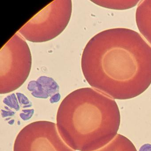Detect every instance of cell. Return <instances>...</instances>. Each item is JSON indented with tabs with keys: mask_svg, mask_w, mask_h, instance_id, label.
Here are the masks:
<instances>
[{
	"mask_svg": "<svg viewBox=\"0 0 151 151\" xmlns=\"http://www.w3.org/2000/svg\"><path fill=\"white\" fill-rule=\"evenodd\" d=\"M12 43V50L9 43H7L3 47L4 51L9 57L3 52V58H1V80L4 78V83L1 85V88L6 84V82L11 83L9 92L13 91L19 88L26 80L29 74L31 67V55L30 52L28 53L24 56L22 57L25 53L29 51V48L26 49L23 53L22 52L23 50H21L18 53L19 50L17 49L18 47L17 46L15 53L14 46L13 38L10 40ZM27 47V46H26Z\"/></svg>",
	"mask_w": 151,
	"mask_h": 151,
	"instance_id": "277c9868",
	"label": "cell"
},
{
	"mask_svg": "<svg viewBox=\"0 0 151 151\" xmlns=\"http://www.w3.org/2000/svg\"><path fill=\"white\" fill-rule=\"evenodd\" d=\"M3 102L6 105L16 110L17 111L19 109V106L18 105V101L14 93L9 95L7 97L4 99Z\"/></svg>",
	"mask_w": 151,
	"mask_h": 151,
	"instance_id": "9c48e42d",
	"label": "cell"
},
{
	"mask_svg": "<svg viewBox=\"0 0 151 151\" xmlns=\"http://www.w3.org/2000/svg\"><path fill=\"white\" fill-rule=\"evenodd\" d=\"M136 20L140 33L151 45V0L140 1L136 11Z\"/></svg>",
	"mask_w": 151,
	"mask_h": 151,
	"instance_id": "8992f818",
	"label": "cell"
},
{
	"mask_svg": "<svg viewBox=\"0 0 151 151\" xmlns=\"http://www.w3.org/2000/svg\"><path fill=\"white\" fill-rule=\"evenodd\" d=\"M139 151H151V145L149 144H145L141 146Z\"/></svg>",
	"mask_w": 151,
	"mask_h": 151,
	"instance_id": "4fadbf2b",
	"label": "cell"
},
{
	"mask_svg": "<svg viewBox=\"0 0 151 151\" xmlns=\"http://www.w3.org/2000/svg\"><path fill=\"white\" fill-rule=\"evenodd\" d=\"M17 95L18 101L23 108L30 107L32 106L31 102L24 94L20 93H17Z\"/></svg>",
	"mask_w": 151,
	"mask_h": 151,
	"instance_id": "30bf717a",
	"label": "cell"
},
{
	"mask_svg": "<svg viewBox=\"0 0 151 151\" xmlns=\"http://www.w3.org/2000/svg\"><path fill=\"white\" fill-rule=\"evenodd\" d=\"M140 1L137 0H108L95 1L93 2L101 6L106 8L117 10H124L135 6Z\"/></svg>",
	"mask_w": 151,
	"mask_h": 151,
	"instance_id": "ba28073f",
	"label": "cell"
},
{
	"mask_svg": "<svg viewBox=\"0 0 151 151\" xmlns=\"http://www.w3.org/2000/svg\"><path fill=\"white\" fill-rule=\"evenodd\" d=\"M57 127L64 142L74 150L94 151L117 135L121 116L114 100L91 88L72 92L62 101Z\"/></svg>",
	"mask_w": 151,
	"mask_h": 151,
	"instance_id": "7a4b0ae2",
	"label": "cell"
},
{
	"mask_svg": "<svg viewBox=\"0 0 151 151\" xmlns=\"http://www.w3.org/2000/svg\"><path fill=\"white\" fill-rule=\"evenodd\" d=\"M60 137L54 123L34 122L24 127L17 135L14 151H76Z\"/></svg>",
	"mask_w": 151,
	"mask_h": 151,
	"instance_id": "3957f363",
	"label": "cell"
},
{
	"mask_svg": "<svg viewBox=\"0 0 151 151\" xmlns=\"http://www.w3.org/2000/svg\"><path fill=\"white\" fill-rule=\"evenodd\" d=\"M94 151H137V150L129 139L117 134L107 145Z\"/></svg>",
	"mask_w": 151,
	"mask_h": 151,
	"instance_id": "52a82bcc",
	"label": "cell"
},
{
	"mask_svg": "<svg viewBox=\"0 0 151 151\" xmlns=\"http://www.w3.org/2000/svg\"><path fill=\"white\" fill-rule=\"evenodd\" d=\"M34 112V110L33 109L22 110V112L20 114V117L24 121H27L31 118Z\"/></svg>",
	"mask_w": 151,
	"mask_h": 151,
	"instance_id": "8fae6325",
	"label": "cell"
},
{
	"mask_svg": "<svg viewBox=\"0 0 151 151\" xmlns=\"http://www.w3.org/2000/svg\"><path fill=\"white\" fill-rule=\"evenodd\" d=\"M61 96L60 93H56V94L54 95L53 96L51 97V99H50V101L51 103H56V102H58L60 99Z\"/></svg>",
	"mask_w": 151,
	"mask_h": 151,
	"instance_id": "7c38bea8",
	"label": "cell"
},
{
	"mask_svg": "<svg viewBox=\"0 0 151 151\" xmlns=\"http://www.w3.org/2000/svg\"><path fill=\"white\" fill-rule=\"evenodd\" d=\"M81 63L88 83L115 99L135 98L151 84V46L132 30L98 33L85 47Z\"/></svg>",
	"mask_w": 151,
	"mask_h": 151,
	"instance_id": "6da1fadb",
	"label": "cell"
},
{
	"mask_svg": "<svg viewBox=\"0 0 151 151\" xmlns=\"http://www.w3.org/2000/svg\"><path fill=\"white\" fill-rule=\"evenodd\" d=\"M27 89L31 92L33 97L45 99L58 93L60 87L52 78L42 76L37 81H30L28 84Z\"/></svg>",
	"mask_w": 151,
	"mask_h": 151,
	"instance_id": "5b68a950",
	"label": "cell"
}]
</instances>
